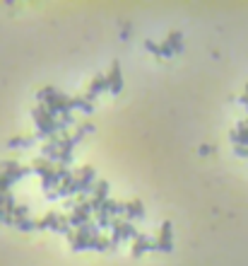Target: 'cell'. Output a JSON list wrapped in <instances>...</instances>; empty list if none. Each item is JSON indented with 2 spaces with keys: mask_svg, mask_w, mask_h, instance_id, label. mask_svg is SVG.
I'll use <instances>...</instances> for the list:
<instances>
[{
  "mask_svg": "<svg viewBox=\"0 0 248 266\" xmlns=\"http://www.w3.org/2000/svg\"><path fill=\"white\" fill-rule=\"evenodd\" d=\"M101 90H108V75L106 73H97L92 82H89V87H87V95L92 97V100H97V95Z\"/></svg>",
  "mask_w": 248,
  "mask_h": 266,
  "instance_id": "cell-8",
  "label": "cell"
},
{
  "mask_svg": "<svg viewBox=\"0 0 248 266\" xmlns=\"http://www.w3.org/2000/svg\"><path fill=\"white\" fill-rule=\"evenodd\" d=\"M162 41H166V44L171 46L173 54H178V51L183 49V32H181V29H171V32L166 34Z\"/></svg>",
  "mask_w": 248,
  "mask_h": 266,
  "instance_id": "cell-11",
  "label": "cell"
},
{
  "mask_svg": "<svg viewBox=\"0 0 248 266\" xmlns=\"http://www.w3.org/2000/svg\"><path fill=\"white\" fill-rule=\"evenodd\" d=\"M126 220H142L145 218V203H142L138 196L126 201V213H123Z\"/></svg>",
  "mask_w": 248,
  "mask_h": 266,
  "instance_id": "cell-5",
  "label": "cell"
},
{
  "mask_svg": "<svg viewBox=\"0 0 248 266\" xmlns=\"http://www.w3.org/2000/svg\"><path fill=\"white\" fill-rule=\"evenodd\" d=\"M10 184H12V179L5 172H0V189H10Z\"/></svg>",
  "mask_w": 248,
  "mask_h": 266,
  "instance_id": "cell-23",
  "label": "cell"
},
{
  "mask_svg": "<svg viewBox=\"0 0 248 266\" xmlns=\"http://www.w3.org/2000/svg\"><path fill=\"white\" fill-rule=\"evenodd\" d=\"M108 90L113 92V95H118L120 90H123V70H120V63L118 61H113L111 68H108Z\"/></svg>",
  "mask_w": 248,
  "mask_h": 266,
  "instance_id": "cell-6",
  "label": "cell"
},
{
  "mask_svg": "<svg viewBox=\"0 0 248 266\" xmlns=\"http://www.w3.org/2000/svg\"><path fill=\"white\" fill-rule=\"evenodd\" d=\"M111 230H113V235H111V242H113V247L120 242V240H135L138 237V230H135V225L130 220H126V218H113V223H111Z\"/></svg>",
  "mask_w": 248,
  "mask_h": 266,
  "instance_id": "cell-2",
  "label": "cell"
},
{
  "mask_svg": "<svg viewBox=\"0 0 248 266\" xmlns=\"http://www.w3.org/2000/svg\"><path fill=\"white\" fill-rule=\"evenodd\" d=\"M0 206L3 208H17V203H15V196H12V191L10 189H0Z\"/></svg>",
  "mask_w": 248,
  "mask_h": 266,
  "instance_id": "cell-16",
  "label": "cell"
},
{
  "mask_svg": "<svg viewBox=\"0 0 248 266\" xmlns=\"http://www.w3.org/2000/svg\"><path fill=\"white\" fill-rule=\"evenodd\" d=\"M89 249H99V252H106V249H113V242H111V237L106 235H92V244H89Z\"/></svg>",
  "mask_w": 248,
  "mask_h": 266,
  "instance_id": "cell-12",
  "label": "cell"
},
{
  "mask_svg": "<svg viewBox=\"0 0 248 266\" xmlns=\"http://www.w3.org/2000/svg\"><path fill=\"white\" fill-rule=\"evenodd\" d=\"M159 56H164V58H169V56H173L171 46L166 44V41H159Z\"/></svg>",
  "mask_w": 248,
  "mask_h": 266,
  "instance_id": "cell-22",
  "label": "cell"
},
{
  "mask_svg": "<svg viewBox=\"0 0 248 266\" xmlns=\"http://www.w3.org/2000/svg\"><path fill=\"white\" fill-rule=\"evenodd\" d=\"M210 153V145H200V155H207Z\"/></svg>",
  "mask_w": 248,
  "mask_h": 266,
  "instance_id": "cell-24",
  "label": "cell"
},
{
  "mask_svg": "<svg viewBox=\"0 0 248 266\" xmlns=\"http://www.w3.org/2000/svg\"><path fill=\"white\" fill-rule=\"evenodd\" d=\"M36 228H51V230H58L60 228V213L58 211H48V213H43V218H39L36 220Z\"/></svg>",
  "mask_w": 248,
  "mask_h": 266,
  "instance_id": "cell-9",
  "label": "cell"
},
{
  "mask_svg": "<svg viewBox=\"0 0 248 266\" xmlns=\"http://www.w3.org/2000/svg\"><path fill=\"white\" fill-rule=\"evenodd\" d=\"M0 223L15 225V211H12V208H3V206H0Z\"/></svg>",
  "mask_w": 248,
  "mask_h": 266,
  "instance_id": "cell-18",
  "label": "cell"
},
{
  "mask_svg": "<svg viewBox=\"0 0 248 266\" xmlns=\"http://www.w3.org/2000/svg\"><path fill=\"white\" fill-rule=\"evenodd\" d=\"M145 49H147V51H152V54L159 58V44H157L154 39H145Z\"/></svg>",
  "mask_w": 248,
  "mask_h": 266,
  "instance_id": "cell-21",
  "label": "cell"
},
{
  "mask_svg": "<svg viewBox=\"0 0 248 266\" xmlns=\"http://www.w3.org/2000/svg\"><path fill=\"white\" fill-rule=\"evenodd\" d=\"M32 167H34V172L41 177V187L46 189V191H51V189H58L60 187V182H58V162H51L48 157H43V155H39L36 160L32 162Z\"/></svg>",
  "mask_w": 248,
  "mask_h": 266,
  "instance_id": "cell-1",
  "label": "cell"
},
{
  "mask_svg": "<svg viewBox=\"0 0 248 266\" xmlns=\"http://www.w3.org/2000/svg\"><path fill=\"white\" fill-rule=\"evenodd\" d=\"M24 218H29V206H17L15 208V223L24 220Z\"/></svg>",
  "mask_w": 248,
  "mask_h": 266,
  "instance_id": "cell-20",
  "label": "cell"
},
{
  "mask_svg": "<svg viewBox=\"0 0 248 266\" xmlns=\"http://www.w3.org/2000/svg\"><path fill=\"white\" fill-rule=\"evenodd\" d=\"M94 220H97L99 228H111V223H113V218H111V213L101 206V208H97L94 211Z\"/></svg>",
  "mask_w": 248,
  "mask_h": 266,
  "instance_id": "cell-15",
  "label": "cell"
},
{
  "mask_svg": "<svg viewBox=\"0 0 248 266\" xmlns=\"http://www.w3.org/2000/svg\"><path fill=\"white\" fill-rule=\"evenodd\" d=\"M147 249H154V240H150L147 235H138L135 240H133V254L135 256H140V254H145Z\"/></svg>",
  "mask_w": 248,
  "mask_h": 266,
  "instance_id": "cell-10",
  "label": "cell"
},
{
  "mask_svg": "<svg viewBox=\"0 0 248 266\" xmlns=\"http://www.w3.org/2000/svg\"><path fill=\"white\" fill-rule=\"evenodd\" d=\"M73 102H75V107H80L85 114H92V111H94V100H92L87 92L85 95H73Z\"/></svg>",
  "mask_w": 248,
  "mask_h": 266,
  "instance_id": "cell-13",
  "label": "cell"
},
{
  "mask_svg": "<svg viewBox=\"0 0 248 266\" xmlns=\"http://www.w3.org/2000/svg\"><path fill=\"white\" fill-rule=\"evenodd\" d=\"M77 179V189H80V194H89V191H94V184H97V169L92 165H82L80 169L73 172Z\"/></svg>",
  "mask_w": 248,
  "mask_h": 266,
  "instance_id": "cell-3",
  "label": "cell"
},
{
  "mask_svg": "<svg viewBox=\"0 0 248 266\" xmlns=\"http://www.w3.org/2000/svg\"><path fill=\"white\" fill-rule=\"evenodd\" d=\"M246 95H248V85H246Z\"/></svg>",
  "mask_w": 248,
  "mask_h": 266,
  "instance_id": "cell-25",
  "label": "cell"
},
{
  "mask_svg": "<svg viewBox=\"0 0 248 266\" xmlns=\"http://www.w3.org/2000/svg\"><path fill=\"white\" fill-rule=\"evenodd\" d=\"M173 247V225L171 220H164L157 230V237H154V252H171Z\"/></svg>",
  "mask_w": 248,
  "mask_h": 266,
  "instance_id": "cell-4",
  "label": "cell"
},
{
  "mask_svg": "<svg viewBox=\"0 0 248 266\" xmlns=\"http://www.w3.org/2000/svg\"><path fill=\"white\" fill-rule=\"evenodd\" d=\"M106 199H108V182H106V179H97L94 191H92V206H94V211L101 208Z\"/></svg>",
  "mask_w": 248,
  "mask_h": 266,
  "instance_id": "cell-7",
  "label": "cell"
},
{
  "mask_svg": "<svg viewBox=\"0 0 248 266\" xmlns=\"http://www.w3.org/2000/svg\"><path fill=\"white\" fill-rule=\"evenodd\" d=\"M89 131H94V123L89 121V119H82V121L77 123V128H75V133H73V141H75V145L85 138V133H89Z\"/></svg>",
  "mask_w": 248,
  "mask_h": 266,
  "instance_id": "cell-14",
  "label": "cell"
},
{
  "mask_svg": "<svg viewBox=\"0 0 248 266\" xmlns=\"http://www.w3.org/2000/svg\"><path fill=\"white\" fill-rule=\"evenodd\" d=\"M34 138H36V133H34V136H12L10 141H8V145H10V148H17V145H24V148H27V145H32Z\"/></svg>",
  "mask_w": 248,
  "mask_h": 266,
  "instance_id": "cell-17",
  "label": "cell"
},
{
  "mask_svg": "<svg viewBox=\"0 0 248 266\" xmlns=\"http://www.w3.org/2000/svg\"><path fill=\"white\" fill-rule=\"evenodd\" d=\"M20 230H24V233H29V230H34L36 228V220H32V218H24V220H17L15 223Z\"/></svg>",
  "mask_w": 248,
  "mask_h": 266,
  "instance_id": "cell-19",
  "label": "cell"
}]
</instances>
